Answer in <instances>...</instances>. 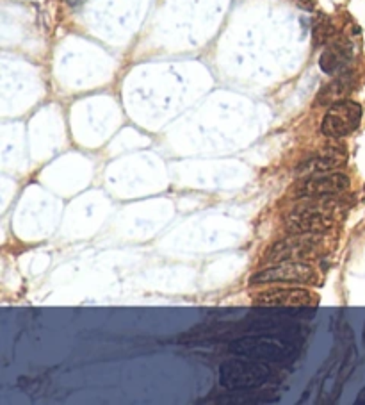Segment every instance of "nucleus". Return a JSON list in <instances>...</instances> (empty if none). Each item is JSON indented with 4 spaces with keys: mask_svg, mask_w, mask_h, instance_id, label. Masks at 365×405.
Returning <instances> with one entry per match:
<instances>
[{
    "mask_svg": "<svg viewBox=\"0 0 365 405\" xmlns=\"http://www.w3.org/2000/svg\"><path fill=\"white\" fill-rule=\"evenodd\" d=\"M229 352L235 357L262 361V363H291L296 359V348L282 336L248 334L235 338L229 345Z\"/></svg>",
    "mask_w": 365,
    "mask_h": 405,
    "instance_id": "f257e3e1",
    "label": "nucleus"
},
{
    "mask_svg": "<svg viewBox=\"0 0 365 405\" xmlns=\"http://www.w3.org/2000/svg\"><path fill=\"white\" fill-rule=\"evenodd\" d=\"M280 379V373L262 361L235 357L224 361L220 366V382L223 388L235 389H260Z\"/></svg>",
    "mask_w": 365,
    "mask_h": 405,
    "instance_id": "f03ea898",
    "label": "nucleus"
},
{
    "mask_svg": "<svg viewBox=\"0 0 365 405\" xmlns=\"http://www.w3.org/2000/svg\"><path fill=\"white\" fill-rule=\"evenodd\" d=\"M316 272L303 261H282L271 263L249 277V284H314Z\"/></svg>",
    "mask_w": 365,
    "mask_h": 405,
    "instance_id": "7ed1b4c3",
    "label": "nucleus"
},
{
    "mask_svg": "<svg viewBox=\"0 0 365 405\" xmlns=\"http://www.w3.org/2000/svg\"><path fill=\"white\" fill-rule=\"evenodd\" d=\"M351 186V180L341 171H324V173H310L303 180H299L294 188L296 198H328V196L342 195Z\"/></svg>",
    "mask_w": 365,
    "mask_h": 405,
    "instance_id": "20e7f679",
    "label": "nucleus"
},
{
    "mask_svg": "<svg viewBox=\"0 0 365 405\" xmlns=\"http://www.w3.org/2000/svg\"><path fill=\"white\" fill-rule=\"evenodd\" d=\"M362 105L355 101H339L326 111L321 130L328 138H346L360 127Z\"/></svg>",
    "mask_w": 365,
    "mask_h": 405,
    "instance_id": "39448f33",
    "label": "nucleus"
},
{
    "mask_svg": "<svg viewBox=\"0 0 365 405\" xmlns=\"http://www.w3.org/2000/svg\"><path fill=\"white\" fill-rule=\"evenodd\" d=\"M258 307H280V309H291V307H314L319 298L316 293L305 288H273L267 291L258 293L253 298Z\"/></svg>",
    "mask_w": 365,
    "mask_h": 405,
    "instance_id": "423d86ee",
    "label": "nucleus"
},
{
    "mask_svg": "<svg viewBox=\"0 0 365 405\" xmlns=\"http://www.w3.org/2000/svg\"><path fill=\"white\" fill-rule=\"evenodd\" d=\"M319 241L308 238V234H292V238H283L267 248L264 259L267 263H282V261H303L317 250Z\"/></svg>",
    "mask_w": 365,
    "mask_h": 405,
    "instance_id": "0eeeda50",
    "label": "nucleus"
},
{
    "mask_svg": "<svg viewBox=\"0 0 365 405\" xmlns=\"http://www.w3.org/2000/svg\"><path fill=\"white\" fill-rule=\"evenodd\" d=\"M330 216L321 207L303 205L292 211L285 220V229L291 234H319L330 229Z\"/></svg>",
    "mask_w": 365,
    "mask_h": 405,
    "instance_id": "6e6552de",
    "label": "nucleus"
},
{
    "mask_svg": "<svg viewBox=\"0 0 365 405\" xmlns=\"http://www.w3.org/2000/svg\"><path fill=\"white\" fill-rule=\"evenodd\" d=\"M349 61H351V45L344 40H333L321 54L319 67L324 74L337 76V74L346 71Z\"/></svg>",
    "mask_w": 365,
    "mask_h": 405,
    "instance_id": "1a4fd4ad",
    "label": "nucleus"
},
{
    "mask_svg": "<svg viewBox=\"0 0 365 405\" xmlns=\"http://www.w3.org/2000/svg\"><path fill=\"white\" fill-rule=\"evenodd\" d=\"M346 155L342 150H328L323 152V154H317L314 157L307 159L305 163L299 164V173H324V171H330L333 168H339L341 164H344Z\"/></svg>",
    "mask_w": 365,
    "mask_h": 405,
    "instance_id": "9d476101",
    "label": "nucleus"
},
{
    "mask_svg": "<svg viewBox=\"0 0 365 405\" xmlns=\"http://www.w3.org/2000/svg\"><path fill=\"white\" fill-rule=\"evenodd\" d=\"M351 86H353V76L349 71H342L341 76L321 89L319 95H317V104L328 105L344 101V96L351 92Z\"/></svg>",
    "mask_w": 365,
    "mask_h": 405,
    "instance_id": "9b49d317",
    "label": "nucleus"
},
{
    "mask_svg": "<svg viewBox=\"0 0 365 405\" xmlns=\"http://www.w3.org/2000/svg\"><path fill=\"white\" fill-rule=\"evenodd\" d=\"M273 393H257V389H235L232 395H223L217 398V404H260V402H269Z\"/></svg>",
    "mask_w": 365,
    "mask_h": 405,
    "instance_id": "f8f14e48",
    "label": "nucleus"
},
{
    "mask_svg": "<svg viewBox=\"0 0 365 405\" xmlns=\"http://www.w3.org/2000/svg\"><path fill=\"white\" fill-rule=\"evenodd\" d=\"M335 34V29L330 24L328 20L319 21L314 29V40H316V45H323V43H328V40H332V36Z\"/></svg>",
    "mask_w": 365,
    "mask_h": 405,
    "instance_id": "ddd939ff",
    "label": "nucleus"
},
{
    "mask_svg": "<svg viewBox=\"0 0 365 405\" xmlns=\"http://www.w3.org/2000/svg\"><path fill=\"white\" fill-rule=\"evenodd\" d=\"M294 2L299 6V8L314 9V4H312V0H294Z\"/></svg>",
    "mask_w": 365,
    "mask_h": 405,
    "instance_id": "4468645a",
    "label": "nucleus"
},
{
    "mask_svg": "<svg viewBox=\"0 0 365 405\" xmlns=\"http://www.w3.org/2000/svg\"><path fill=\"white\" fill-rule=\"evenodd\" d=\"M355 404H357V405H365V388L362 389L360 393H358V397H357V400H355Z\"/></svg>",
    "mask_w": 365,
    "mask_h": 405,
    "instance_id": "2eb2a0df",
    "label": "nucleus"
},
{
    "mask_svg": "<svg viewBox=\"0 0 365 405\" xmlns=\"http://www.w3.org/2000/svg\"><path fill=\"white\" fill-rule=\"evenodd\" d=\"M68 4L70 6H80V4H84V2H86V0H66Z\"/></svg>",
    "mask_w": 365,
    "mask_h": 405,
    "instance_id": "dca6fc26",
    "label": "nucleus"
},
{
    "mask_svg": "<svg viewBox=\"0 0 365 405\" xmlns=\"http://www.w3.org/2000/svg\"><path fill=\"white\" fill-rule=\"evenodd\" d=\"M362 341H364V347H365V325H364V330H362Z\"/></svg>",
    "mask_w": 365,
    "mask_h": 405,
    "instance_id": "f3484780",
    "label": "nucleus"
}]
</instances>
